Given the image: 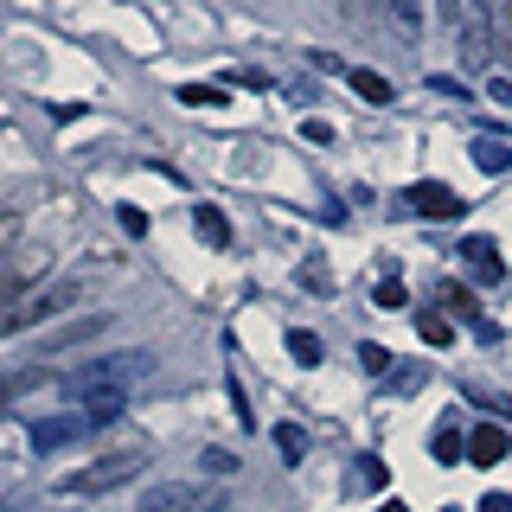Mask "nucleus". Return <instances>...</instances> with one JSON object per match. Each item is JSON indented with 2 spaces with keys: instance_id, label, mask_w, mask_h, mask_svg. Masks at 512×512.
I'll return each mask as SVG.
<instances>
[{
  "instance_id": "1",
  "label": "nucleus",
  "mask_w": 512,
  "mask_h": 512,
  "mask_svg": "<svg viewBox=\"0 0 512 512\" xmlns=\"http://www.w3.org/2000/svg\"><path fill=\"white\" fill-rule=\"evenodd\" d=\"M148 352H109V359H84V365H77V372L71 378H64V384H71V397H96V391H128V384H135L141 372H148Z\"/></svg>"
},
{
  "instance_id": "2",
  "label": "nucleus",
  "mask_w": 512,
  "mask_h": 512,
  "mask_svg": "<svg viewBox=\"0 0 512 512\" xmlns=\"http://www.w3.org/2000/svg\"><path fill=\"white\" fill-rule=\"evenodd\" d=\"M141 468H148V455L141 448H116V455H103V461H90V468H77V474H64L58 480V493H109V487H128Z\"/></svg>"
},
{
  "instance_id": "3",
  "label": "nucleus",
  "mask_w": 512,
  "mask_h": 512,
  "mask_svg": "<svg viewBox=\"0 0 512 512\" xmlns=\"http://www.w3.org/2000/svg\"><path fill=\"white\" fill-rule=\"evenodd\" d=\"M77 295H84V282H45V288H32V295H20L7 314H0V333H26V327H39V320L64 314Z\"/></svg>"
},
{
  "instance_id": "4",
  "label": "nucleus",
  "mask_w": 512,
  "mask_h": 512,
  "mask_svg": "<svg viewBox=\"0 0 512 512\" xmlns=\"http://www.w3.org/2000/svg\"><path fill=\"white\" fill-rule=\"evenodd\" d=\"M141 512H224V493L212 480H154Z\"/></svg>"
},
{
  "instance_id": "5",
  "label": "nucleus",
  "mask_w": 512,
  "mask_h": 512,
  "mask_svg": "<svg viewBox=\"0 0 512 512\" xmlns=\"http://www.w3.org/2000/svg\"><path fill=\"white\" fill-rule=\"evenodd\" d=\"M493 32H500V7L493 0H468V13H461V64L468 71L493 64Z\"/></svg>"
},
{
  "instance_id": "6",
  "label": "nucleus",
  "mask_w": 512,
  "mask_h": 512,
  "mask_svg": "<svg viewBox=\"0 0 512 512\" xmlns=\"http://www.w3.org/2000/svg\"><path fill=\"white\" fill-rule=\"evenodd\" d=\"M404 205H410L416 218H461V212H468V199H461L455 186H442V180H416L404 192Z\"/></svg>"
},
{
  "instance_id": "7",
  "label": "nucleus",
  "mask_w": 512,
  "mask_h": 512,
  "mask_svg": "<svg viewBox=\"0 0 512 512\" xmlns=\"http://www.w3.org/2000/svg\"><path fill=\"white\" fill-rule=\"evenodd\" d=\"M96 429V416L77 404V416H39V423H32V448H45V455H52V448H64V442H84Z\"/></svg>"
},
{
  "instance_id": "8",
  "label": "nucleus",
  "mask_w": 512,
  "mask_h": 512,
  "mask_svg": "<svg viewBox=\"0 0 512 512\" xmlns=\"http://www.w3.org/2000/svg\"><path fill=\"white\" fill-rule=\"evenodd\" d=\"M506 448H512V436L500 423H480V429H468V461L474 468H500L506 461Z\"/></svg>"
},
{
  "instance_id": "9",
  "label": "nucleus",
  "mask_w": 512,
  "mask_h": 512,
  "mask_svg": "<svg viewBox=\"0 0 512 512\" xmlns=\"http://www.w3.org/2000/svg\"><path fill=\"white\" fill-rule=\"evenodd\" d=\"M45 384H52V365H20V372H0V410H13L20 397L45 391Z\"/></svg>"
},
{
  "instance_id": "10",
  "label": "nucleus",
  "mask_w": 512,
  "mask_h": 512,
  "mask_svg": "<svg viewBox=\"0 0 512 512\" xmlns=\"http://www.w3.org/2000/svg\"><path fill=\"white\" fill-rule=\"evenodd\" d=\"M455 256H468V269L480 282H506V263H500V244H493V237H461Z\"/></svg>"
},
{
  "instance_id": "11",
  "label": "nucleus",
  "mask_w": 512,
  "mask_h": 512,
  "mask_svg": "<svg viewBox=\"0 0 512 512\" xmlns=\"http://www.w3.org/2000/svg\"><path fill=\"white\" fill-rule=\"evenodd\" d=\"M474 167H480V173H506V167H512V148H506V141H493V135L474 141Z\"/></svg>"
},
{
  "instance_id": "12",
  "label": "nucleus",
  "mask_w": 512,
  "mask_h": 512,
  "mask_svg": "<svg viewBox=\"0 0 512 512\" xmlns=\"http://www.w3.org/2000/svg\"><path fill=\"white\" fill-rule=\"evenodd\" d=\"M442 301H448V314H461V320H474V327H480V333H487V340H493V327H487V320H480V308H474V295H461V288H455V282H442Z\"/></svg>"
},
{
  "instance_id": "13",
  "label": "nucleus",
  "mask_w": 512,
  "mask_h": 512,
  "mask_svg": "<svg viewBox=\"0 0 512 512\" xmlns=\"http://www.w3.org/2000/svg\"><path fill=\"white\" fill-rule=\"evenodd\" d=\"M346 84L365 96V103H391V84H384L378 71H346Z\"/></svg>"
},
{
  "instance_id": "14",
  "label": "nucleus",
  "mask_w": 512,
  "mask_h": 512,
  "mask_svg": "<svg viewBox=\"0 0 512 512\" xmlns=\"http://www.w3.org/2000/svg\"><path fill=\"white\" fill-rule=\"evenodd\" d=\"M199 237H212V244H231V218H224L218 205H199Z\"/></svg>"
},
{
  "instance_id": "15",
  "label": "nucleus",
  "mask_w": 512,
  "mask_h": 512,
  "mask_svg": "<svg viewBox=\"0 0 512 512\" xmlns=\"http://www.w3.org/2000/svg\"><path fill=\"white\" fill-rule=\"evenodd\" d=\"M416 333H423V346H448V340H455L448 314H416Z\"/></svg>"
},
{
  "instance_id": "16",
  "label": "nucleus",
  "mask_w": 512,
  "mask_h": 512,
  "mask_svg": "<svg viewBox=\"0 0 512 512\" xmlns=\"http://www.w3.org/2000/svg\"><path fill=\"white\" fill-rule=\"evenodd\" d=\"M84 410L96 416V429L116 423V416H122V391H96V397H84Z\"/></svg>"
},
{
  "instance_id": "17",
  "label": "nucleus",
  "mask_w": 512,
  "mask_h": 512,
  "mask_svg": "<svg viewBox=\"0 0 512 512\" xmlns=\"http://www.w3.org/2000/svg\"><path fill=\"white\" fill-rule=\"evenodd\" d=\"M103 320H109V314H90V320H77V327H64V333H52V352H58V346H77V340H90V333L103 327ZM52 352H45V359H52Z\"/></svg>"
},
{
  "instance_id": "18",
  "label": "nucleus",
  "mask_w": 512,
  "mask_h": 512,
  "mask_svg": "<svg viewBox=\"0 0 512 512\" xmlns=\"http://www.w3.org/2000/svg\"><path fill=\"white\" fill-rule=\"evenodd\" d=\"M461 448H468V442H461V429L448 423L442 436H436V461H442V468H455V461H461Z\"/></svg>"
},
{
  "instance_id": "19",
  "label": "nucleus",
  "mask_w": 512,
  "mask_h": 512,
  "mask_svg": "<svg viewBox=\"0 0 512 512\" xmlns=\"http://www.w3.org/2000/svg\"><path fill=\"white\" fill-rule=\"evenodd\" d=\"M288 352H295V365H320V340H314V333H288Z\"/></svg>"
},
{
  "instance_id": "20",
  "label": "nucleus",
  "mask_w": 512,
  "mask_h": 512,
  "mask_svg": "<svg viewBox=\"0 0 512 512\" xmlns=\"http://www.w3.org/2000/svg\"><path fill=\"white\" fill-rule=\"evenodd\" d=\"M180 103H192V109H218V103H224V90H218V84H186V90H180Z\"/></svg>"
},
{
  "instance_id": "21",
  "label": "nucleus",
  "mask_w": 512,
  "mask_h": 512,
  "mask_svg": "<svg viewBox=\"0 0 512 512\" xmlns=\"http://www.w3.org/2000/svg\"><path fill=\"white\" fill-rule=\"evenodd\" d=\"M276 448H282L288 461H301V455H308V436H301L295 423H282V429H276Z\"/></svg>"
},
{
  "instance_id": "22",
  "label": "nucleus",
  "mask_w": 512,
  "mask_h": 512,
  "mask_svg": "<svg viewBox=\"0 0 512 512\" xmlns=\"http://www.w3.org/2000/svg\"><path fill=\"white\" fill-rule=\"evenodd\" d=\"M391 20L404 32H416V26H423V0H391Z\"/></svg>"
},
{
  "instance_id": "23",
  "label": "nucleus",
  "mask_w": 512,
  "mask_h": 512,
  "mask_svg": "<svg viewBox=\"0 0 512 512\" xmlns=\"http://www.w3.org/2000/svg\"><path fill=\"white\" fill-rule=\"evenodd\" d=\"M359 365H365V372H372V378H384V372H391V352L365 340V346H359Z\"/></svg>"
},
{
  "instance_id": "24",
  "label": "nucleus",
  "mask_w": 512,
  "mask_h": 512,
  "mask_svg": "<svg viewBox=\"0 0 512 512\" xmlns=\"http://www.w3.org/2000/svg\"><path fill=\"white\" fill-rule=\"evenodd\" d=\"M205 474H237V455H231V448H205Z\"/></svg>"
},
{
  "instance_id": "25",
  "label": "nucleus",
  "mask_w": 512,
  "mask_h": 512,
  "mask_svg": "<svg viewBox=\"0 0 512 512\" xmlns=\"http://www.w3.org/2000/svg\"><path fill=\"white\" fill-rule=\"evenodd\" d=\"M359 487H365V493H378V487H384V461H372V455L359 461Z\"/></svg>"
},
{
  "instance_id": "26",
  "label": "nucleus",
  "mask_w": 512,
  "mask_h": 512,
  "mask_svg": "<svg viewBox=\"0 0 512 512\" xmlns=\"http://www.w3.org/2000/svg\"><path fill=\"white\" fill-rule=\"evenodd\" d=\"M372 301H378V308H404V282H397V276H391V282H378V295H372Z\"/></svg>"
},
{
  "instance_id": "27",
  "label": "nucleus",
  "mask_w": 512,
  "mask_h": 512,
  "mask_svg": "<svg viewBox=\"0 0 512 512\" xmlns=\"http://www.w3.org/2000/svg\"><path fill=\"white\" fill-rule=\"evenodd\" d=\"M122 231H128V237H141V231H148V212H135V205H122Z\"/></svg>"
},
{
  "instance_id": "28",
  "label": "nucleus",
  "mask_w": 512,
  "mask_h": 512,
  "mask_svg": "<svg viewBox=\"0 0 512 512\" xmlns=\"http://www.w3.org/2000/svg\"><path fill=\"white\" fill-rule=\"evenodd\" d=\"M301 282H308V288H327L333 276H327V269H320V263H301Z\"/></svg>"
},
{
  "instance_id": "29",
  "label": "nucleus",
  "mask_w": 512,
  "mask_h": 512,
  "mask_svg": "<svg viewBox=\"0 0 512 512\" xmlns=\"http://www.w3.org/2000/svg\"><path fill=\"white\" fill-rule=\"evenodd\" d=\"M13 301H20V282H13L7 269H0V308H13Z\"/></svg>"
},
{
  "instance_id": "30",
  "label": "nucleus",
  "mask_w": 512,
  "mask_h": 512,
  "mask_svg": "<svg viewBox=\"0 0 512 512\" xmlns=\"http://www.w3.org/2000/svg\"><path fill=\"white\" fill-rule=\"evenodd\" d=\"M436 7H442V20H448V26H461V13H468V0H436Z\"/></svg>"
},
{
  "instance_id": "31",
  "label": "nucleus",
  "mask_w": 512,
  "mask_h": 512,
  "mask_svg": "<svg viewBox=\"0 0 512 512\" xmlns=\"http://www.w3.org/2000/svg\"><path fill=\"white\" fill-rule=\"evenodd\" d=\"M480 512H512V493H487V500H480Z\"/></svg>"
},
{
  "instance_id": "32",
  "label": "nucleus",
  "mask_w": 512,
  "mask_h": 512,
  "mask_svg": "<svg viewBox=\"0 0 512 512\" xmlns=\"http://www.w3.org/2000/svg\"><path fill=\"white\" fill-rule=\"evenodd\" d=\"M13 231V212H0V237H7Z\"/></svg>"
},
{
  "instance_id": "33",
  "label": "nucleus",
  "mask_w": 512,
  "mask_h": 512,
  "mask_svg": "<svg viewBox=\"0 0 512 512\" xmlns=\"http://www.w3.org/2000/svg\"><path fill=\"white\" fill-rule=\"evenodd\" d=\"M378 512H404V506H397V500H384V506H378Z\"/></svg>"
}]
</instances>
